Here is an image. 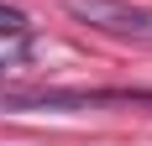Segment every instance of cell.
<instances>
[{"label": "cell", "mask_w": 152, "mask_h": 146, "mask_svg": "<svg viewBox=\"0 0 152 146\" xmlns=\"http://www.w3.org/2000/svg\"><path fill=\"white\" fill-rule=\"evenodd\" d=\"M26 37H31V21L11 5H0V42H26Z\"/></svg>", "instance_id": "obj_2"}, {"label": "cell", "mask_w": 152, "mask_h": 146, "mask_svg": "<svg viewBox=\"0 0 152 146\" xmlns=\"http://www.w3.org/2000/svg\"><path fill=\"white\" fill-rule=\"evenodd\" d=\"M68 11L89 26L110 31V37H131V42H152V11L147 5H126V0H74Z\"/></svg>", "instance_id": "obj_1"}, {"label": "cell", "mask_w": 152, "mask_h": 146, "mask_svg": "<svg viewBox=\"0 0 152 146\" xmlns=\"http://www.w3.org/2000/svg\"><path fill=\"white\" fill-rule=\"evenodd\" d=\"M0 78H5V63H0Z\"/></svg>", "instance_id": "obj_3"}]
</instances>
